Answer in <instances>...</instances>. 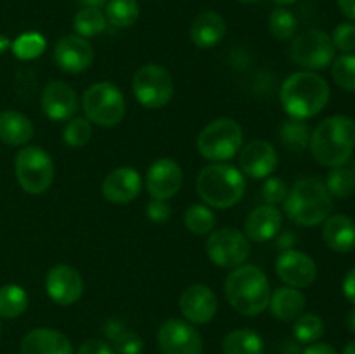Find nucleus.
Wrapping results in <instances>:
<instances>
[{
	"mask_svg": "<svg viewBox=\"0 0 355 354\" xmlns=\"http://www.w3.org/2000/svg\"><path fill=\"white\" fill-rule=\"evenodd\" d=\"M309 148L321 165H345L355 149V121L347 115L328 117L312 130Z\"/></svg>",
	"mask_w": 355,
	"mask_h": 354,
	"instance_id": "f257e3e1",
	"label": "nucleus"
},
{
	"mask_svg": "<svg viewBox=\"0 0 355 354\" xmlns=\"http://www.w3.org/2000/svg\"><path fill=\"white\" fill-rule=\"evenodd\" d=\"M328 82L314 71L291 73L281 85V104L291 118L307 120L321 113L329 103Z\"/></svg>",
	"mask_w": 355,
	"mask_h": 354,
	"instance_id": "f03ea898",
	"label": "nucleus"
},
{
	"mask_svg": "<svg viewBox=\"0 0 355 354\" xmlns=\"http://www.w3.org/2000/svg\"><path fill=\"white\" fill-rule=\"evenodd\" d=\"M270 283L266 273L253 264L234 267L225 280V297L243 316H259L269 307Z\"/></svg>",
	"mask_w": 355,
	"mask_h": 354,
	"instance_id": "7ed1b4c3",
	"label": "nucleus"
},
{
	"mask_svg": "<svg viewBox=\"0 0 355 354\" xmlns=\"http://www.w3.org/2000/svg\"><path fill=\"white\" fill-rule=\"evenodd\" d=\"M333 196L318 177H304L293 184L284 200V212L298 226L312 228L329 217Z\"/></svg>",
	"mask_w": 355,
	"mask_h": 354,
	"instance_id": "20e7f679",
	"label": "nucleus"
},
{
	"mask_svg": "<svg viewBox=\"0 0 355 354\" xmlns=\"http://www.w3.org/2000/svg\"><path fill=\"white\" fill-rule=\"evenodd\" d=\"M196 189L201 200L215 208H231L246 191V180L241 170L227 163H211L201 169L196 179Z\"/></svg>",
	"mask_w": 355,
	"mask_h": 354,
	"instance_id": "39448f33",
	"label": "nucleus"
},
{
	"mask_svg": "<svg viewBox=\"0 0 355 354\" xmlns=\"http://www.w3.org/2000/svg\"><path fill=\"white\" fill-rule=\"evenodd\" d=\"M241 148L243 128L232 118H217L198 135V151L210 162H227Z\"/></svg>",
	"mask_w": 355,
	"mask_h": 354,
	"instance_id": "423d86ee",
	"label": "nucleus"
},
{
	"mask_svg": "<svg viewBox=\"0 0 355 354\" xmlns=\"http://www.w3.org/2000/svg\"><path fill=\"white\" fill-rule=\"evenodd\" d=\"M82 108L90 124L114 127L125 117V97L114 83L97 82L83 92Z\"/></svg>",
	"mask_w": 355,
	"mask_h": 354,
	"instance_id": "0eeeda50",
	"label": "nucleus"
},
{
	"mask_svg": "<svg viewBox=\"0 0 355 354\" xmlns=\"http://www.w3.org/2000/svg\"><path fill=\"white\" fill-rule=\"evenodd\" d=\"M19 186L28 194H42L54 183V162L40 146H24L14 160Z\"/></svg>",
	"mask_w": 355,
	"mask_h": 354,
	"instance_id": "6e6552de",
	"label": "nucleus"
},
{
	"mask_svg": "<svg viewBox=\"0 0 355 354\" xmlns=\"http://www.w3.org/2000/svg\"><path fill=\"white\" fill-rule=\"evenodd\" d=\"M132 90L135 99L149 110L166 106L173 97L175 83L166 68L159 65H144L135 71L132 78Z\"/></svg>",
	"mask_w": 355,
	"mask_h": 354,
	"instance_id": "1a4fd4ad",
	"label": "nucleus"
},
{
	"mask_svg": "<svg viewBox=\"0 0 355 354\" xmlns=\"http://www.w3.org/2000/svg\"><path fill=\"white\" fill-rule=\"evenodd\" d=\"M335 51L331 37L326 31L312 28L293 38L290 56L295 65L302 66L307 71H315L331 65L335 59Z\"/></svg>",
	"mask_w": 355,
	"mask_h": 354,
	"instance_id": "9d476101",
	"label": "nucleus"
},
{
	"mask_svg": "<svg viewBox=\"0 0 355 354\" xmlns=\"http://www.w3.org/2000/svg\"><path fill=\"white\" fill-rule=\"evenodd\" d=\"M252 246L245 233L236 228H220L211 231L207 239V255L215 266L234 269L250 257Z\"/></svg>",
	"mask_w": 355,
	"mask_h": 354,
	"instance_id": "9b49d317",
	"label": "nucleus"
},
{
	"mask_svg": "<svg viewBox=\"0 0 355 354\" xmlns=\"http://www.w3.org/2000/svg\"><path fill=\"white\" fill-rule=\"evenodd\" d=\"M156 342L163 354H201L203 339L200 332L182 319H166L156 333Z\"/></svg>",
	"mask_w": 355,
	"mask_h": 354,
	"instance_id": "f8f14e48",
	"label": "nucleus"
},
{
	"mask_svg": "<svg viewBox=\"0 0 355 354\" xmlns=\"http://www.w3.org/2000/svg\"><path fill=\"white\" fill-rule=\"evenodd\" d=\"M45 290L49 298L59 305H73L82 298L83 280L82 274L68 264H58L52 267L45 278Z\"/></svg>",
	"mask_w": 355,
	"mask_h": 354,
	"instance_id": "ddd939ff",
	"label": "nucleus"
},
{
	"mask_svg": "<svg viewBox=\"0 0 355 354\" xmlns=\"http://www.w3.org/2000/svg\"><path fill=\"white\" fill-rule=\"evenodd\" d=\"M276 274L286 287L305 288L314 283L318 266L314 259L300 250H284L276 260Z\"/></svg>",
	"mask_w": 355,
	"mask_h": 354,
	"instance_id": "4468645a",
	"label": "nucleus"
},
{
	"mask_svg": "<svg viewBox=\"0 0 355 354\" xmlns=\"http://www.w3.org/2000/svg\"><path fill=\"white\" fill-rule=\"evenodd\" d=\"M179 307L191 325H207L217 314L218 301L210 287L196 283L182 292Z\"/></svg>",
	"mask_w": 355,
	"mask_h": 354,
	"instance_id": "2eb2a0df",
	"label": "nucleus"
},
{
	"mask_svg": "<svg viewBox=\"0 0 355 354\" xmlns=\"http://www.w3.org/2000/svg\"><path fill=\"white\" fill-rule=\"evenodd\" d=\"M146 187L153 200L168 201L182 187V169L172 158H159L148 169Z\"/></svg>",
	"mask_w": 355,
	"mask_h": 354,
	"instance_id": "dca6fc26",
	"label": "nucleus"
},
{
	"mask_svg": "<svg viewBox=\"0 0 355 354\" xmlns=\"http://www.w3.org/2000/svg\"><path fill=\"white\" fill-rule=\"evenodd\" d=\"M42 110L54 121L71 120L78 111V96L69 83L52 80L42 92Z\"/></svg>",
	"mask_w": 355,
	"mask_h": 354,
	"instance_id": "f3484780",
	"label": "nucleus"
},
{
	"mask_svg": "<svg viewBox=\"0 0 355 354\" xmlns=\"http://www.w3.org/2000/svg\"><path fill=\"white\" fill-rule=\"evenodd\" d=\"M54 61L62 71L82 73L92 65L94 47L87 38L78 35H66L55 44Z\"/></svg>",
	"mask_w": 355,
	"mask_h": 354,
	"instance_id": "a211bd4d",
	"label": "nucleus"
},
{
	"mask_svg": "<svg viewBox=\"0 0 355 354\" xmlns=\"http://www.w3.org/2000/svg\"><path fill=\"white\" fill-rule=\"evenodd\" d=\"M243 176L252 179H267L272 176L277 167V153L270 142L263 139H255L241 148L239 155Z\"/></svg>",
	"mask_w": 355,
	"mask_h": 354,
	"instance_id": "6ab92c4d",
	"label": "nucleus"
},
{
	"mask_svg": "<svg viewBox=\"0 0 355 354\" xmlns=\"http://www.w3.org/2000/svg\"><path fill=\"white\" fill-rule=\"evenodd\" d=\"M142 189V177L132 167H120L107 174L103 180V196L114 205L130 203Z\"/></svg>",
	"mask_w": 355,
	"mask_h": 354,
	"instance_id": "aec40b11",
	"label": "nucleus"
},
{
	"mask_svg": "<svg viewBox=\"0 0 355 354\" xmlns=\"http://www.w3.org/2000/svg\"><path fill=\"white\" fill-rule=\"evenodd\" d=\"M281 226H283V214L279 208L272 207V205H262L250 212V215L246 217L245 236L257 243L269 242L279 235Z\"/></svg>",
	"mask_w": 355,
	"mask_h": 354,
	"instance_id": "412c9836",
	"label": "nucleus"
},
{
	"mask_svg": "<svg viewBox=\"0 0 355 354\" xmlns=\"http://www.w3.org/2000/svg\"><path fill=\"white\" fill-rule=\"evenodd\" d=\"M21 354H73V347L58 330L35 328L21 340Z\"/></svg>",
	"mask_w": 355,
	"mask_h": 354,
	"instance_id": "4be33fe9",
	"label": "nucleus"
},
{
	"mask_svg": "<svg viewBox=\"0 0 355 354\" xmlns=\"http://www.w3.org/2000/svg\"><path fill=\"white\" fill-rule=\"evenodd\" d=\"M225 31H227V26H225L224 17L215 10H205L194 17L189 35L196 47L211 49L224 40Z\"/></svg>",
	"mask_w": 355,
	"mask_h": 354,
	"instance_id": "5701e85b",
	"label": "nucleus"
},
{
	"mask_svg": "<svg viewBox=\"0 0 355 354\" xmlns=\"http://www.w3.org/2000/svg\"><path fill=\"white\" fill-rule=\"evenodd\" d=\"M322 239L335 252H352L355 250V221L345 214L329 215L322 226Z\"/></svg>",
	"mask_w": 355,
	"mask_h": 354,
	"instance_id": "b1692460",
	"label": "nucleus"
},
{
	"mask_svg": "<svg viewBox=\"0 0 355 354\" xmlns=\"http://www.w3.org/2000/svg\"><path fill=\"white\" fill-rule=\"evenodd\" d=\"M307 298L298 288L281 287L270 294L269 309L270 314L279 321H295L300 314H304Z\"/></svg>",
	"mask_w": 355,
	"mask_h": 354,
	"instance_id": "393cba45",
	"label": "nucleus"
},
{
	"mask_svg": "<svg viewBox=\"0 0 355 354\" xmlns=\"http://www.w3.org/2000/svg\"><path fill=\"white\" fill-rule=\"evenodd\" d=\"M35 128L30 118L19 111L0 113V141L7 146H24L33 139Z\"/></svg>",
	"mask_w": 355,
	"mask_h": 354,
	"instance_id": "a878e982",
	"label": "nucleus"
},
{
	"mask_svg": "<svg viewBox=\"0 0 355 354\" xmlns=\"http://www.w3.org/2000/svg\"><path fill=\"white\" fill-rule=\"evenodd\" d=\"M263 339L255 330L239 328L227 333L222 342L224 354H263Z\"/></svg>",
	"mask_w": 355,
	"mask_h": 354,
	"instance_id": "bb28decb",
	"label": "nucleus"
},
{
	"mask_svg": "<svg viewBox=\"0 0 355 354\" xmlns=\"http://www.w3.org/2000/svg\"><path fill=\"white\" fill-rule=\"evenodd\" d=\"M28 309V294L19 285H3L0 287V318H19Z\"/></svg>",
	"mask_w": 355,
	"mask_h": 354,
	"instance_id": "cd10ccee",
	"label": "nucleus"
},
{
	"mask_svg": "<svg viewBox=\"0 0 355 354\" xmlns=\"http://www.w3.org/2000/svg\"><path fill=\"white\" fill-rule=\"evenodd\" d=\"M107 26L106 14L101 9H94V7H82L76 12L75 21H73V28H75L76 35L82 38H92L103 33Z\"/></svg>",
	"mask_w": 355,
	"mask_h": 354,
	"instance_id": "c85d7f7f",
	"label": "nucleus"
},
{
	"mask_svg": "<svg viewBox=\"0 0 355 354\" xmlns=\"http://www.w3.org/2000/svg\"><path fill=\"white\" fill-rule=\"evenodd\" d=\"M311 134L312 132L305 120H298V118H290L279 128L281 142L291 151H304L305 148H309Z\"/></svg>",
	"mask_w": 355,
	"mask_h": 354,
	"instance_id": "c756f323",
	"label": "nucleus"
},
{
	"mask_svg": "<svg viewBox=\"0 0 355 354\" xmlns=\"http://www.w3.org/2000/svg\"><path fill=\"white\" fill-rule=\"evenodd\" d=\"M215 214L207 205L194 203L184 214V224L196 236H207L215 231Z\"/></svg>",
	"mask_w": 355,
	"mask_h": 354,
	"instance_id": "7c9ffc66",
	"label": "nucleus"
},
{
	"mask_svg": "<svg viewBox=\"0 0 355 354\" xmlns=\"http://www.w3.org/2000/svg\"><path fill=\"white\" fill-rule=\"evenodd\" d=\"M10 49L17 59L31 61V59H37L44 54L45 49H47V40L38 31H26L10 44Z\"/></svg>",
	"mask_w": 355,
	"mask_h": 354,
	"instance_id": "2f4dec72",
	"label": "nucleus"
},
{
	"mask_svg": "<svg viewBox=\"0 0 355 354\" xmlns=\"http://www.w3.org/2000/svg\"><path fill=\"white\" fill-rule=\"evenodd\" d=\"M106 19L113 26L128 28L139 19L137 0H107Z\"/></svg>",
	"mask_w": 355,
	"mask_h": 354,
	"instance_id": "473e14b6",
	"label": "nucleus"
},
{
	"mask_svg": "<svg viewBox=\"0 0 355 354\" xmlns=\"http://www.w3.org/2000/svg\"><path fill=\"white\" fill-rule=\"evenodd\" d=\"M293 335L302 344H314L324 335V321L314 312H305L295 319Z\"/></svg>",
	"mask_w": 355,
	"mask_h": 354,
	"instance_id": "72a5a7b5",
	"label": "nucleus"
},
{
	"mask_svg": "<svg viewBox=\"0 0 355 354\" xmlns=\"http://www.w3.org/2000/svg\"><path fill=\"white\" fill-rule=\"evenodd\" d=\"M326 187H328L329 194L336 198H349L355 193V176L354 170L349 167H335L331 172L328 174L326 179Z\"/></svg>",
	"mask_w": 355,
	"mask_h": 354,
	"instance_id": "f704fd0d",
	"label": "nucleus"
},
{
	"mask_svg": "<svg viewBox=\"0 0 355 354\" xmlns=\"http://www.w3.org/2000/svg\"><path fill=\"white\" fill-rule=\"evenodd\" d=\"M297 17L291 10L277 7L269 16V31L277 40H290L297 33Z\"/></svg>",
	"mask_w": 355,
	"mask_h": 354,
	"instance_id": "c9c22d12",
	"label": "nucleus"
},
{
	"mask_svg": "<svg viewBox=\"0 0 355 354\" xmlns=\"http://www.w3.org/2000/svg\"><path fill=\"white\" fill-rule=\"evenodd\" d=\"M331 76L340 89L355 92V54H342L333 59Z\"/></svg>",
	"mask_w": 355,
	"mask_h": 354,
	"instance_id": "e433bc0d",
	"label": "nucleus"
},
{
	"mask_svg": "<svg viewBox=\"0 0 355 354\" xmlns=\"http://www.w3.org/2000/svg\"><path fill=\"white\" fill-rule=\"evenodd\" d=\"M90 137H92V124L85 117H73L62 130V139L71 148H83Z\"/></svg>",
	"mask_w": 355,
	"mask_h": 354,
	"instance_id": "4c0bfd02",
	"label": "nucleus"
},
{
	"mask_svg": "<svg viewBox=\"0 0 355 354\" xmlns=\"http://www.w3.org/2000/svg\"><path fill=\"white\" fill-rule=\"evenodd\" d=\"M288 196V186L283 179L279 177H267L266 183L262 186V198L267 205H276L284 203Z\"/></svg>",
	"mask_w": 355,
	"mask_h": 354,
	"instance_id": "58836bf2",
	"label": "nucleus"
},
{
	"mask_svg": "<svg viewBox=\"0 0 355 354\" xmlns=\"http://www.w3.org/2000/svg\"><path fill=\"white\" fill-rule=\"evenodd\" d=\"M331 40L335 49H338L343 54H352L355 52V24L342 23L335 28L331 35Z\"/></svg>",
	"mask_w": 355,
	"mask_h": 354,
	"instance_id": "ea45409f",
	"label": "nucleus"
},
{
	"mask_svg": "<svg viewBox=\"0 0 355 354\" xmlns=\"http://www.w3.org/2000/svg\"><path fill=\"white\" fill-rule=\"evenodd\" d=\"M113 349L116 354H142V351H144V340L137 333L130 332V330H125L114 340Z\"/></svg>",
	"mask_w": 355,
	"mask_h": 354,
	"instance_id": "a19ab883",
	"label": "nucleus"
},
{
	"mask_svg": "<svg viewBox=\"0 0 355 354\" xmlns=\"http://www.w3.org/2000/svg\"><path fill=\"white\" fill-rule=\"evenodd\" d=\"M146 217L156 224L168 222V219L172 217V207L163 200H153L146 207Z\"/></svg>",
	"mask_w": 355,
	"mask_h": 354,
	"instance_id": "79ce46f5",
	"label": "nucleus"
},
{
	"mask_svg": "<svg viewBox=\"0 0 355 354\" xmlns=\"http://www.w3.org/2000/svg\"><path fill=\"white\" fill-rule=\"evenodd\" d=\"M76 354H116L113 347L101 339H89L80 346Z\"/></svg>",
	"mask_w": 355,
	"mask_h": 354,
	"instance_id": "37998d69",
	"label": "nucleus"
},
{
	"mask_svg": "<svg viewBox=\"0 0 355 354\" xmlns=\"http://www.w3.org/2000/svg\"><path fill=\"white\" fill-rule=\"evenodd\" d=\"M125 330L127 328H125V325L120 321V319H110V321L104 323L103 333L107 340H113L114 342V340H116L118 337L125 332Z\"/></svg>",
	"mask_w": 355,
	"mask_h": 354,
	"instance_id": "c03bdc74",
	"label": "nucleus"
},
{
	"mask_svg": "<svg viewBox=\"0 0 355 354\" xmlns=\"http://www.w3.org/2000/svg\"><path fill=\"white\" fill-rule=\"evenodd\" d=\"M343 295L347 297V301H350L355 305V267L347 273L345 280H343Z\"/></svg>",
	"mask_w": 355,
	"mask_h": 354,
	"instance_id": "a18cd8bd",
	"label": "nucleus"
},
{
	"mask_svg": "<svg viewBox=\"0 0 355 354\" xmlns=\"http://www.w3.org/2000/svg\"><path fill=\"white\" fill-rule=\"evenodd\" d=\"M302 354H336L335 347L324 342H314L309 347H305Z\"/></svg>",
	"mask_w": 355,
	"mask_h": 354,
	"instance_id": "49530a36",
	"label": "nucleus"
},
{
	"mask_svg": "<svg viewBox=\"0 0 355 354\" xmlns=\"http://www.w3.org/2000/svg\"><path fill=\"white\" fill-rule=\"evenodd\" d=\"M295 242H297V238H295V235L291 231H284L281 233L279 238H277V246H279L281 250H291V246L295 245Z\"/></svg>",
	"mask_w": 355,
	"mask_h": 354,
	"instance_id": "de8ad7c7",
	"label": "nucleus"
},
{
	"mask_svg": "<svg viewBox=\"0 0 355 354\" xmlns=\"http://www.w3.org/2000/svg\"><path fill=\"white\" fill-rule=\"evenodd\" d=\"M336 2H338L343 16L349 17L350 21H355V0H336Z\"/></svg>",
	"mask_w": 355,
	"mask_h": 354,
	"instance_id": "09e8293b",
	"label": "nucleus"
},
{
	"mask_svg": "<svg viewBox=\"0 0 355 354\" xmlns=\"http://www.w3.org/2000/svg\"><path fill=\"white\" fill-rule=\"evenodd\" d=\"M83 7H94V9H101L107 3V0H78Z\"/></svg>",
	"mask_w": 355,
	"mask_h": 354,
	"instance_id": "8fccbe9b",
	"label": "nucleus"
},
{
	"mask_svg": "<svg viewBox=\"0 0 355 354\" xmlns=\"http://www.w3.org/2000/svg\"><path fill=\"white\" fill-rule=\"evenodd\" d=\"M347 326H349L350 332L355 333V307L347 314Z\"/></svg>",
	"mask_w": 355,
	"mask_h": 354,
	"instance_id": "3c124183",
	"label": "nucleus"
},
{
	"mask_svg": "<svg viewBox=\"0 0 355 354\" xmlns=\"http://www.w3.org/2000/svg\"><path fill=\"white\" fill-rule=\"evenodd\" d=\"M7 47H10V42L7 40L6 37H2V35H0V52L6 51Z\"/></svg>",
	"mask_w": 355,
	"mask_h": 354,
	"instance_id": "603ef678",
	"label": "nucleus"
},
{
	"mask_svg": "<svg viewBox=\"0 0 355 354\" xmlns=\"http://www.w3.org/2000/svg\"><path fill=\"white\" fill-rule=\"evenodd\" d=\"M343 354H355V340L347 344L345 349H343Z\"/></svg>",
	"mask_w": 355,
	"mask_h": 354,
	"instance_id": "864d4df0",
	"label": "nucleus"
},
{
	"mask_svg": "<svg viewBox=\"0 0 355 354\" xmlns=\"http://www.w3.org/2000/svg\"><path fill=\"white\" fill-rule=\"evenodd\" d=\"M274 2L279 3V6L283 7V6H290V3H295V2H297V0H274Z\"/></svg>",
	"mask_w": 355,
	"mask_h": 354,
	"instance_id": "5fc2aeb1",
	"label": "nucleus"
},
{
	"mask_svg": "<svg viewBox=\"0 0 355 354\" xmlns=\"http://www.w3.org/2000/svg\"><path fill=\"white\" fill-rule=\"evenodd\" d=\"M238 2L246 3V6H252V3H257V2H259V0H238Z\"/></svg>",
	"mask_w": 355,
	"mask_h": 354,
	"instance_id": "6e6d98bb",
	"label": "nucleus"
},
{
	"mask_svg": "<svg viewBox=\"0 0 355 354\" xmlns=\"http://www.w3.org/2000/svg\"><path fill=\"white\" fill-rule=\"evenodd\" d=\"M352 170H354V176H355V165L352 167Z\"/></svg>",
	"mask_w": 355,
	"mask_h": 354,
	"instance_id": "4d7b16f0",
	"label": "nucleus"
},
{
	"mask_svg": "<svg viewBox=\"0 0 355 354\" xmlns=\"http://www.w3.org/2000/svg\"><path fill=\"white\" fill-rule=\"evenodd\" d=\"M0 335H2V326H0Z\"/></svg>",
	"mask_w": 355,
	"mask_h": 354,
	"instance_id": "13d9d810",
	"label": "nucleus"
}]
</instances>
